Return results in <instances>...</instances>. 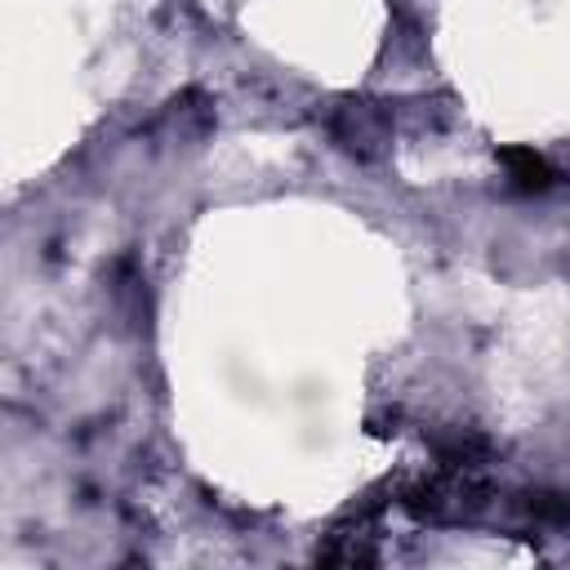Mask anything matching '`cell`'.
I'll return each instance as SVG.
<instances>
[{
  "instance_id": "obj_1",
  "label": "cell",
  "mask_w": 570,
  "mask_h": 570,
  "mask_svg": "<svg viewBox=\"0 0 570 570\" xmlns=\"http://www.w3.org/2000/svg\"><path fill=\"white\" fill-rule=\"evenodd\" d=\"M503 165L521 191H543L552 183V169L534 147H503Z\"/></svg>"
}]
</instances>
